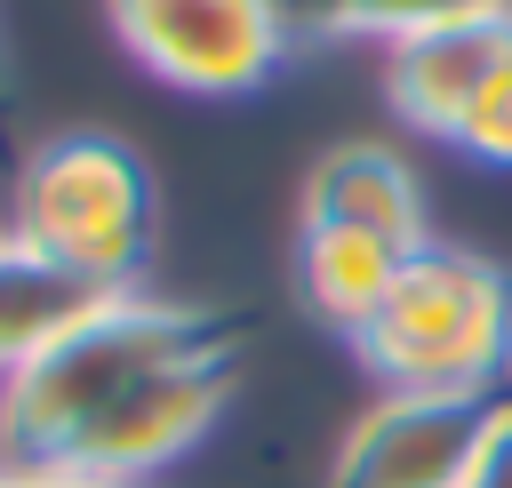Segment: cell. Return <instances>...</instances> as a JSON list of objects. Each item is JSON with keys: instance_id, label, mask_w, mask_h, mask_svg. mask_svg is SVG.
Here are the masks:
<instances>
[{"instance_id": "8fae6325", "label": "cell", "mask_w": 512, "mask_h": 488, "mask_svg": "<svg viewBox=\"0 0 512 488\" xmlns=\"http://www.w3.org/2000/svg\"><path fill=\"white\" fill-rule=\"evenodd\" d=\"M472 8H496V0H336L328 8V40H408V32H432V24H456Z\"/></svg>"}, {"instance_id": "277c9868", "label": "cell", "mask_w": 512, "mask_h": 488, "mask_svg": "<svg viewBox=\"0 0 512 488\" xmlns=\"http://www.w3.org/2000/svg\"><path fill=\"white\" fill-rule=\"evenodd\" d=\"M120 48L184 96H248L296 48L272 0H104Z\"/></svg>"}, {"instance_id": "2e32d148", "label": "cell", "mask_w": 512, "mask_h": 488, "mask_svg": "<svg viewBox=\"0 0 512 488\" xmlns=\"http://www.w3.org/2000/svg\"><path fill=\"white\" fill-rule=\"evenodd\" d=\"M0 240H8V232H0Z\"/></svg>"}, {"instance_id": "ba28073f", "label": "cell", "mask_w": 512, "mask_h": 488, "mask_svg": "<svg viewBox=\"0 0 512 488\" xmlns=\"http://www.w3.org/2000/svg\"><path fill=\"white\" fill-rule=\"evenodd\" d=\"M304 224H352V232L392 240L400 256H416L432 240L424 232V184L392 144H328L312 160V184H304Z\"/></svg>"}, {"instance_id": "5bb4252c", "label": "cell", "mask_w": 512, "mask_h": 488, "mask_svg": "<svg viewBox=\"0 0 512 488\" xmlns=\"http://www.w3.org/2000/svg\"><path fill=\"white\" fill-rule=\"evenodd\" d=\"M464 488H512V392H504V408H496V432H488L480 464L464 472Z\"/></svg>"}, {"instance_id": "5b68a950", "label": "cell", "mask_w": 512, "mask_h": 488, "mask_svg": "<svg viewBox=\"0 0 512 488\" xmlns=\"http://www.w3.org/2000/svg\"><path fill=\"white\" fill-rule=\"evenodd\" d=\"M496 400L472 392H384L376 408H360V424L344 432L328 488H464V472L480 464L488 432H496Z\"/></svg>"}, {"instance_id": "7c38bea8", "label": "cell", "mask_w": 512, "mask_h": 488, "mask_svg": "<svg viewBox=\"0 0 512 488\" xmlns=\"http://www.w3.org/2000/svg\"><path fill=\"white\" fill-rule=\"evenodd\" d=\"M448 144H464L472 160H488V168H512V64L472 96V112L456 120V136Z\"/></svg>"}, {"instance_id": "30bf717a", "label": "cell", "mask_w": 512, "mask_h": 488, "mask_svg": "<svg viewBox=\"0 0 512 488\" xmlns=\"http://www.w3.org/2000/svg\"><path fill=\"white\" fill-rule=\"evenodd\" d=\"M104 296L88 280H72L64 264H48L40 248H24L16 232L0 240V376L32 368L80 312H96Z\"/></svg>"}, {"instance_id": "9c48e42d", "label": "cell", "mask_w": 512, "mask_h": 488, "mask_svg": "<svg viewBox=\"0 0 512 488\" xmlns=\"http://www.w3.org/2000/svg\"><path fill=\"white\" fill-rule=\"evenodd\" d=\"M400 264H408V256H400L392 240L352 232V224H304V232H296V288H304V304H312L328 328H344V336H360V328L376 320V304L392 296Z\"/></svg>"}, {"instance_id": "6da1fadb", "label": "cell", "mask_w": 512, "mask_h": 488, "mask_svg": "<svg viewBox=\"0 0 512 488\" xmlns=\"http://www.w3.org/2000/svg\"><path fill=\"white\" fill-rule=\"evenodd\" d=\"M232 336L240 328L216 304L144 296V288L104 296L32 368L0 376V464H64L112 400H128L144 376H160L192 352H224Z\"/></svg>"}, {"instance_id": "3957f363", "label": "cell", "mask_w": 512, "mask_h": 488, "mask_svg": "<svg viewBox=\"0 0 512 488\" xmlns=\"http://www.w3.org/2000/svg\"><path fill=\"white\" fill-rule=\"evenodd\" d=\"M8 232L24 248H40L48 264H64L72 280H88L96 296H128L152 256V176H144L136 144H120L104 128L48 136L16 176Z\"/></svg>"}, {"instance_id": "7a4b0ae2", "label": "cell", "mask_w": 512, "mask_h": 488, "mask_svg": "<svg viewBox=\"0 0 512 488\" xmlns=\"http://www.w3.org/2000/svg\"><path fill=\"white\" fill-rule=\"evenodd\" d=\"M352 344L384 376V392L496 400L504 376H512V272H496L472 248L424 240Z\"/></svg>"}, {"instance_id": "52a82bcc", "label": "cell", "mask_w": 512, "mask_h": 488, "mask_svg": "<svg viewBox=\"0 0 512 488\" xmlns=\"http://www.w3.org/2000/svg\"><path fill=\"white\" fill-rule=\"evenodd\" d=\"M504 64H512V0L392 40V48H384V88H392V112H400L408 128L456 136V120L472 112V96H480Z\"/></svg>"}, {"instance_id": "8992f818", "label": "cell", "mask_w": 512, "mask_h": 488, "mask_svg": "<svg viewBox=\"0 0 512 488\" xmlns=\"http://www.w3.org/2000/svg\"><path fill=\"white\" fill-rule=\"evenodd\" d=\"M224 400H232V344H224V352H192V360L144 376L128 400H112V408L80 432V448H72L64 464L152 488L184 448L208 440V424L224 416Z\"/></svg>"}, {"instance_id": "e0dca14e", "label": "cell", "mask_w": 512, "mask_h": 488, "mask_svg": "<svg viewBox=\"0 0 512 488\" xmlns=\"http://www.w3.org/2000/svg\"><path fill=\"white\" fill-rule=\"evenodd\" d=\"M0 472H8V464H0Z\"/></svg>"}, {"instance_id": "4fadbf2b", "label": "cell", "mask_w": 512, "mask_h": 488, "mask_svg": "<svg viewBox=\"0 0 512 488\" xmlns=\"http://www.w3.org/2000/svg\"><path fill=\"white\" fill-rule=\"evenodd\" d=\"M0 488H136V480H104V472H80V464H8Z\"/></svg>"}, {"instance_id": "9a60e30c", "label": "cell", "mask_w": 512, "mask_h": 488, "mask_svg": "<svg viewBox=\"0 0 512 488\" xmlns=\"http://www.w3.org/2000/svg\"><path fill=\"white\" fill-rule=\"evenodd\" d=\"M272 8H280L288 40H328V8H336V0H272Z\"/></svg>"}]
</instances>
